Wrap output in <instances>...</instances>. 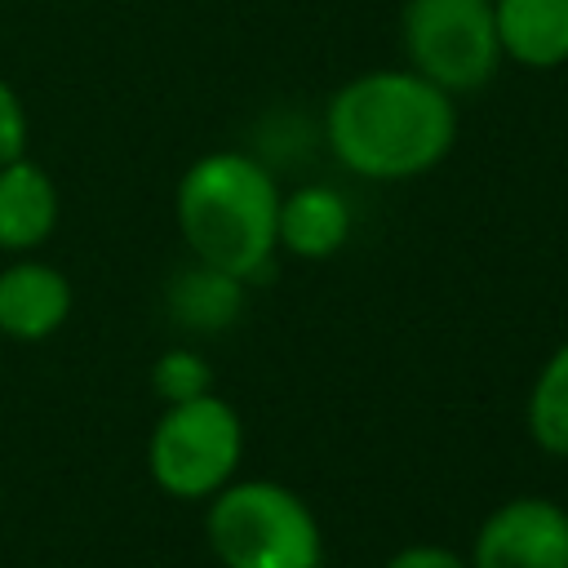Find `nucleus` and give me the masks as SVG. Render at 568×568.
<instances>
[{
	"label": "nucleus",
	"mask_w": 568,
	"mask_h": 568,
	"mask_svg": "<svg viewBox=\"0 0 568 568\" xmlns=\"http://www.w3.org/2000/svg\"><path fill=\"white\" fill-rule=\"evenodd\" d=\"M328 155L364 182H413L439 169L457 142V98L413 67H373L324 102Z\"/></svg>",
	"instance_id": "nucleus-1"
},
{
	"label": "nucleus",
	"mask_w": 568,
	"mask_h": 568,
	"mask_svg": "<svg viewBox=\"0 0 568 568\" xmlns=\"http://www.w3.org/2000/svg\"><path fill=\"white\" fill-rule=\"evenodd\" d=\"M501 62L524 71L568 67V0H493Z\"/></svg>",
	"instance_id": "nucleus-11"
},
{
	"label": "nucleus",
	"mask_w": 568,
	"mask_h": 568,
	"mask_svg": "<svg viewBox=\"0 0 568 568\" xmlns=\"http://www.w3.org/2000/svg\"><path fill=\"white\" fill-rule=\"evenodd\" d=\"M151 390L160 404H182V399H200L213 390V364L204 351H195L191 342L164 346L151 364Z\"/></svg>",
	"instance_id": "nucleus-13"
},
{
	"label": "nucleus",
	"mask_w": 568,
	"mask_h": 568,
	"mask_svg": "<svg viewBox=\"0 0 568 568\" xmlns=\"http://www.w3.org/2000/svg\"><path fill=\"white\" fill-rule=\"evenodd\" d=\"M399 49L404 67L444 93H479L501 67L493 0H404Z\"/></svg>",
	"instance_id": "nucleus-5"
},
{
	"label": "nucleus",
	"mask_w": 568,
	"mask_h": 568,
	"mask_svg": "<svg viewBox=\"0 0 568 568\" xmlns=\"http://www.w3.org/2000/svg\"><path fill=\"white\" fill-rule=\"evenodd\" d=\"M382 568H470V559L453 546H439V541H408Z\"/></svg>",
	"instance_id": "nucleus-15"
},
{
	"label": "nucleus",
	"mask_w": 568,
	"mask_h": 568,
	"mask_svg": "<svg viewBox=\"0 0 568 568\" xmlns=\"http://www.w3.org/2000/svg\"><path fill=\"white\" fill-rule=\"evenodd\" d=\"M280 182L253 151L195 155L173 191V217L195 262L222 266L244 284L271 275L280 257Z\"/></svg>",
	"instance_id": "nucleus-2"
},
{
	"label": "nucleus",
	"mask_w": 568,
	"mask_h": 568,
	"mask_svg": "<svg viewBox=\"0 0 568 568\" xmlns=\"http://www.w3.org/2000/svg\"><path fill=\"white\" fill-rule=\"evenodd\" d=\"M470 568H568V506L541 493L497 501L466 550Z\"/></svg>",
	"instance_id": "nucleus-6"
},
{
	"label": "nucleus",
	"mask_w": 568,
	"mask_h": 568,
	"mask_svg": "<svg viewBox=\"0 0 568 568\" xmlns=\"http://www.w3.org/2000/svg\"><path fill=\"white\" fill-rule=\"evenodd\" d=\"M244 306H248V284L235 280L231 271L195 262V257L186 266H178L164 284V315L186 337H217V333L235 328Z\"/></svg>",
	"instance_id": "nucleus-8"
},
{
	"label": "nucleus",
	"mask_w": 568,
	"mask_h": 568,
	"mask_svg": "<svg viewBox=\"0 0 568 568\" xmlns=\"http://www.w3.org/2000/svg\"><path fill=\"white\" fill-rule=\"evenodd\" d=\"M204 541L222 568H324V528L284 479L235 475L209 497Z\"/></svg>",
	"instance_id": "nucleus-3"
},
{
	"label": "nucleus",
	"mask_w": 568,
	"mask_h": 568,
	"mask_svg": "<svg viewBox=\"0 0 568 568\" xmlns=\"http://www.w3.org/2000/svg\"><path fill=\"white\" fill-rule=\"evenodd\" d=\"M58 182L40 160L18 155L0 164V253L22 257L49 244L58 231Z\"/></svg>",
	"instance_id": "nucleus-9"
},
{
	"label": "nucleus",
	"mask_w": 568,
	"mask_h": 568,
	"mask_svg": "<svg viewBox=\"0 0 568 568\" xmlns=\"http://www.w3.org/2000/svg\"><path fill=\"white\" fill-rule=\"evenodd\" d=\"M355 231V209L346 191L328 182H302L280 195V253L302 262H324L346 248Z\"/></svg>",
	"instance_id": "nucleus-10"
},
{
	"label": "nucleus",
	"mask_w": 568,
	"mask_h": 568,
	"mask_svg": "<svg viewBox=\"0 0 568 568\" xmlns=\"http://www.w3.org/2000/svg\"><path fill=\"white\" fill-rule=\"evenodd\" d=\"M71 306L75 288L53 262L22 253L9 266H0V337L27 346L49 342L71 320Z\"/></svg>",
	"instance_id": "nucleus-7"
},
{
	"label": "nucleus",
	"mask_w": 568,
	"mask_h": 568,
	"mask_svg": "<svg viewBox=\"0 0 568 568\" xmlns=\"http://www.w3.org/2000/svg\"><path fill=\"white\" fill-rule=\"evenodd\" d=\"M244 462V422L217 395L164 404L146 435V475L173 501H209Z\"/></svg>",
	"instance_id": "nucleus-4"
},
{
	"label": "nucleus",
	"mask_w": 568,
	"mask_h": 568,
	"mask_svg": "<svg viewBox=\"0 0 568 568\" xmlns=\"http://www.w3.org/2000/svg\"><path fill=\"white\" fill-rule=\"evenodd\" d=\"M27 138H31L27 102H22V93L0 75V164L27 155Z\"/></svg>",
	"instance_id": "nucleus-14"
},
{
	"label": "nucleus",
	"mask_w": 568,
	"mask_h": 568,
	"mask_svg": "<svg viewBox=\"0 0 568 568\" xmlns=\"http://www.w3.org/2000/svg\"><path fill=\"white\" fill-rule=\"evenodd\" d=\"M524 426L550 457H568V337L541 359L524 399Z\"/></svg>",
	"instance_id": "nucleus-12"
}]
</instances>
